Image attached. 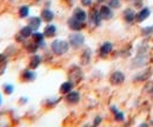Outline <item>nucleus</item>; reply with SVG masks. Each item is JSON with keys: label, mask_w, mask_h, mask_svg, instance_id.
Segmentation results:
<instances>
[{"label": "nucleus", "mask_w": 153, "mask_h": 127, "mask_svg": "<svg viewBox=\"0 0 153 127\" xmlns=\"http://www.w3.org/2000/svg\"><path fill=\"white\" fill-rule=\"evenodd\" d=\"M107 5L111 8H119L120 7V0H107Z\"/></svg>", "instance_id": "nucleus-28"}, {"label": "nucleus", "mask_w": 153, "mask_h": 127, "mask_svg": "<svg viewBox=\"0 0 153 127\" xmlns=\"http://www.w3.org/2000/svg\"><path fill=\"white\" fill-rule=\"evenodd\" d=\"M124 81H125V75H124V73L120 72V71H115L110 76V82L112 85H115V86L117 85H121Z\"/></svg>", "instance_id": "nucleus-7"}, {"label": "nucleus", "mask_w": 153, "mask_h": 127, "mask_svg": "<svg viewBox=\"0 0 153 127\" xmlns=\"http://www.w3.org/2000/svg\"><path fill=\"white\" fill-rule=\"evenodd\" d=\"M70 48V42L62 39H56L51 44V50L56 55H64L68 52Z\"/></svg>", "instance_id": "nucleus-1"}, {"label": "nucleus", "mask_w": 153, "mask_h": 127, "mask_svg": "<svg viewBox=\"0 0 153 127\" xmlns=\"http://www.w3.org/2000/svg\"><path fill=\"white\" fill-rule=\"evenodd\" d=\"M101 120H102V119H101V117H99V115L96 117V118H94V121H93V125H94V126L99 125V124L101 123Z\"/></svg>", "instance_id": "nucleus-32"}, {"label": "nucleus", "mask_w": 153, "mask_h": 127, "mask_svg": "<svg viewBox=\"0 0 153 127\" xmlns=\"http://www.w3.org/2000/svg\"><path fill=\"white\" fill-rule=\"evenodd\" d=\"M150 75H151V71L147 68L145 71H141L139 74H137L133 78V80L134 81H145V80H147L150 78Z\"/></svg>", "instance_id": "nucleus-22"}, {"label": "nucleus", "mask_w": 153, "mask_h": 127, "mask_svg": "<svg viewBox=\"0 0 153 127\" xmlns=\"http://www.w3.org/2000/svg\"><path fill=\"white\" fill-rule=\"evenodd\" d=\"M32 40H34L38 44L39 48L45 47V34H44V32L41 33L38 31H34L33 34H32Z\"/></svg>", "instance_id": "nucleus-11"}, {"label": "nucleus", "mask_w": 153, "mask_h": 127, "mask_svg": "<svg viewBox=\"0 0 153 127\" xmlns=\"http://www.w3.org/2000/svg\"><path fill=\"white\" fill-rule=\"evenodd\" d=\"M133 4H134V6H137V7L139 6V7H140V6L143 5V0H134Z\"/></svg>", "instance_id": "nucleus-33"}, {"label": "nucleus", "mask_w": 153, "mask_h": 127, "mask_svg": "<svg viewBox=\"0 0 153 127\" xmlns=\"http://www.w3.org/2000/svg\"><path fill=\"white\" fill-rule=\"evenodd\" d=\"M80 2H81V5L85 6V7H91L93 0H80Z\"/></svg>", "instance_id": "nucleus-30"}, {"label": "nucleus", "mask_w": 153, "mask_h": 127, "mask_svg": "<svg viewBox=\"0 0 153 127\" xmlns=\"http://www.w3.org/2000/svg\"><path fill=\"white\" fill-rule=\"evenodd\" d=\"M73 17L78 20H80V21H82V22H85L86 20H87V13H86V11H84L81 7H76L74 10H73Z\"/></svg>", "instance_id": "nucleus-13"}, {"label": "nucleus", "mask_w": 153, "mask_h": 127, "mask_svg": "<svg viewBox=\"0 0 153 127\" xmlns=\"http://www.w3.org/2000/svg\"><path fill=\"white\" fill-rule=\"evenodd\" d=\"M99 12L102 20H110L113 17V8H111L108 5H102L99 7Z\"/></svg>", "instance_id": "nucleus-8"}, {"label": "nucleus", "mask_w": 153, "mask_h": 127, "mask_svg": "<svg viewBox=\"0 0 153 127\" xmlns=\"http://www.w3.org/2000/svg\"><path fill=\"white\" fill-rule=\"evenodd\" d=\"M73 87H74V82L72 80H68V81H65V82H62L60 85L59 91H60V93H62V94H67L68 92H71L73 90Z\"/></svg>", "instance_id": "nucleus-15"}, {"label": "nucleus", "mask_w": 153, "mask_h": 127, "mask_svg": "<svg viewBox=\"0 0 153 127\" xmlns=\"http://www.w3.org/2000/svg\"><path fill=\"white\" fill-rule=\"evenodd\" d=\"M8 64V59L6 53H0V75H2L5 73V70L7 67Z\"/></svg>", "instance_id": "nucleus-23"}, {"label": "nucleus", "mask_w": 153, "mask_h": 127, "mask_svg": "<svg viewBox=\"0 0 153 127\" xmlns=\"http://www.w3.org/2000/svg\"><path fill=\"white\" fill-rule=\"evenodd\" d=\"M68 42H70V46H72L73 48H79L85 44V36L80 32L72 33L68 36Z\"/></svg>", "instance_id": "nucleus-2"}, {"label": "nucleus", "mask_w": 153, "mask_h": 127, "mask_svg": "<svg viewBox=\"0 0 153 127\" xmlns=\"http://www.w3.org/2000/svg\"><path fill=\"white\" fill-rule=\"evenodd\" d=\"M141 33H143V36H150V34H152L153 25L152 26H146V27H144V28L141 30Z\"/></svg>", "instance_id": "nucleus-29"}, {"label": "nucleus", "mask_w": 153, "mask_h": 127, "mask_svg": "<svg viewBox=\"0 0 153 127\" xmlns=\"http://www.w3.org/2000/svg\"><path fill=\"white\" fill-rule=\"evenodd\" d=\"M25 48H26V51H27L28 53L34 54L39 50V46L34 40H32V41H25Z\"/></svg>", "instance_id": "nucleus-21"}, {"label": "nucleus", "mask_w": 153, "mask_h": 127, "mask_svg": "<svg viewBox=\"0 0 153 127\" xmlns=\"http://www.w3.org/2000/svg\"><path fill=\"white\" fill-rule=\"evenodd\" d=\"M114 120L115 121H119V123L124 121V120H125V115H124V113L120 112V111H117V112L114 113Z\"/></svg>", "instance_id": "nucleus-27"}, {"label": "nucleus", "mask_w": 153, "mask_h": 127, "mask_svg": "<svg viewBox=\"0 0 153 127\" xmlns=\"http://www.w3.org/2000/svg\"><path fill=\"white\" fill-rule=\"evenodd\" d=\"M1 102H2V99H1V94H0V105H1Z\"/></svg>", "instance_id": "nucleus-37"}, {"label": "nucleus", "mask_w": 153, "mask_h": 127, "mask_svg": "<svg viewBox=\"0 0 153 127\" xmlns=\"http://www.w3.org/2000/svg\"><path fill=\"white\" fill-rule=\"evenodd\" d=\"M2 90H4V93L7 94V95H11L14 93V86L12 84H5L2 86Z\"/></svg>", "instance_id": "nucleus-26"}, {"label": "nucleus", "mask_w": 153, "mask_h": 127, "mask_svg": "<svg viewBox=\"0 0 153 127\" xmlns=\"http://www.w3.org/2000/svg\"><path fill=\"white\" fill-rule=\"evenodd\" d=\"M149 53H137V56L133 59L132 61V66L135 68H139V67H144L149 64Z\"/></svg>", "instance_id": "nucleus-3"}, {"label": "nucleus", "mask_w": 153, "mask_h": 127, "mask_svg": "<svg viewBox=\"0 0 153 127\" xmlns=\"http://www.w3.org/2000/svg\"><path fill=\"white\" fill-rule=\"evenodd\" d=\"M123 16H124V19H125L126 22L131 24V22H133L134 20H135V16H137V14H135V12H134L132 8H126V10L124 11Z\"/></svg>", "instance_id": "nucleus-18"}, {"label": "nucleus", "mask_w": 153, "mask_h": 127, "mask_svg": "<svg viewBox=\"0 0 153 127\" xmlns=\"http://www.w3.org/2000/svg\"><path fill=\"white\" fill-rule=\"evenodd\" d=\"M33 32H34V31L32 30V27L27 25V26H24V27H22V28L20 30V31H19V34L21 36H24L25 39H28V38H31V36H32Z\"/></svg>", "instance_id": "nucleus-24"}, {"label": "nucleus", "mask_w": 153, "mask_h": 127, "mask_svg": "<svg viewBox=\"0 0 153 127\" xmlns=\"http://www.w3.org/2000/svg\"><path fill=\"white\" fill-rule=\"evenodd\" d=\"M67 25H68V27H70L72 31H74V32H80L81 30L85 28V22H82V21L76 19L73 16H72L71 18H68Z\"/></svg>", "instance_id": "nucleus-4"}, {"label": "nucleus", "mask_w": 153, "mask_h": 127, "mask_svg": "<svg viewBox=\"0 0 153 127\" xmlns=\"http://www.w3.org/2000/svg\"><path fill=\"white\" fill-rule=\"evenodd\" d=\"M40 18L42 19V21L50 24V22L54 19V13H53L50 8H44V10L41 11V13H40Z\"/></svg>", "instance_id": "nucleus-14"}, {"label": "nucleus", "mask_w": 153, "mask_h": 127, "mask_svg": "<svg viewBox=\"0 0 153 127\" xmlns=\"http://www.w3.org/2000/svg\"><path fill=\"white\" fill-rule=\"evenodd\" d=\"M91 59H92V51L90 47H86L84 48V51L81 52L80 54V64L82 66H86L91 62Z\"/></svg>", "instance_id": "nucleus-9"}, {"label": "nucleus", "mask_w": 153, "mask_h": 127, "mask_svg": "<svg viewBox=\"0 0 153 127\" xmlns=\"http://www.w3.org/2000/svg\"><path fill=\"white\" fill-rule=\"evenodd\" d=\"M150 94H151V97H152V99H153V87H152V90H150Z\"/></svg>", "instance_id": "nucleus-35"}, {"label": "nucleus", "mask_w": 153, "mask_h": 127, "mask_svg": "<svg viewBox=\"0 0 153 127\" xmlns=\"http://www.w3.org/2000/svg\"><path fill=\"white\" fill-rule=\"evenodd\" d=\"M18 14H19V18L21 19L28 18V16H30V7L27 5L20 6L19 10H18Z\"/></svg>", "instance_id": "nucleus-25"}, {"label": "nucleus", "mask_w": 153, "mask_h": 127, "mask_svg": "<svg viewBox=\"0 0 153 127\" xmlns=\"http://www.w3.org/2000/svg\"><path fill=\"white\" fill-rule=\"evenodd\" d=\"M19 102L20 104H26L27 102V98H20Z\"/></svg>", "instance_id": "nucleus-34"}, {"label": "nucleus", "mask_w": 153, "mask_h": 127, "mask_svg": "<svg viewBox=\"0 0 153 127\" xmlns=\"http://www.w3.org/2000/svg\"><path fill=\"white\" fill-rule=\"evenodd\" d=\"M58 101H59V98H50V99L47 100V104H48L50 106H52V105H56Z\"/></svg>", "instance_id": "nucleus-31"}, {"label": "nucleus", "mask_w": 153, "mask_h": 127, "mask_svg": "<svg viewBox=\"0 0 153 127\" xmlns=\"http://www.w3.org/2000/svg\"><path fill=\"white\" fill-rule=\"evenodd\" d=\"M97 1H98V2H104L105 0H97Z\"/></svg>", "instance_id": "nucleus-36"}, {"label": "nucleus", "mask_w": 153, "mask_h": 127, "mask_svg": "<svg viewBox=\"0 0 153 127\" xmlns=\"http://www.w3.org/2000/svg\"><path fill=\"white\" fill-rule=\"evenodd\" d=\"M88 19H90V22L93 24L94 26H100L101 24V16H100V12H99V8H92L90 14H88Z\"/></svg>", "instance_id": "nucleus-5"}, {"label": "nucleus", "mask_w": 153, "mask_h": 127, "mask_svg": "<svg viewBox=\"0 0 153 127\" xmlns=\"http://www.w3.org/2000/svg\"><path fill=\"white\" fill-rule=\"evenodd\" d=\"M41 61H42V58L38 54H34L31 56V59H30V68L31 70H36V68H38L39 66H40V64H41Z\"/></svg>", "instance_id": "nucleus-16"}, {"label": "nucleus", "mask_w": 153, "mask_h": 127, "mask_svg": "<svg viewBox=\"0 0 153 127\" xmlns=\"http://www.w3.org/2000/svg\"><path fill=\"white\" fill-rule=\"evenodd\" d=\"M112 48H113V46H112V42L111 41L102 42V45L99 48V55H100V58H107L110 55V53L112 52Z\"/></svg>", "instance_id": "nucleus-6"}, {"label": "nucleus", "mask_w": 153, "mask_h": 127, "mask_svg": "<svg viewBox=\"0 0 153 127\" xmlns=\"http://www.w3.org/2000/svg\"><path fill=\"white\" fill-rule=\"evenodd\" d=\"M36 72L34 71H31V70H24L21 72V79L24 81H33L36 79Z\"/></svg>", "instance_id": "nucleus-20"}, {"label": "nucleus", "mask_w": 153, "mask_h": 127, "mask_svg": "<svg viewBox=\"0 0 153 127\" xmlns=\"http://www.w3.org/2000/svg\"><path fill=\"white\" fill-rule=\"evenodd\" d=\"M41 21L42 19L40 17H31L28 19V26H31L33 31H38V28L41 26Z\"/></svg>", "instance_id": "nucleus-19"}, {"label": "nucleus", "mask_w": 153, "mask_h": 127, "mask_svg": "<svg viewBox=\"0 0 153 127\" xmlns=\"http://www.w3.org/2000/svg\"><path fill=\"white\" fill-rule=\"evenodd\" d=\"M150 14H151L150 8L144 7V8H141V10L137 13V16H135V20H137L138 22H143L144 20H146V19L150 17Z\"/></svg>", "instance_id": "nucleus-12"}, {"label": "nucleus", "mask_w": 153, "mask_h": 127, "mask_svg": "<svg viewBox=\"0 0 153 127\" xmlns=\"http://www.w3.org/2000/svg\"><path fill=\"white\" fill-rule=\"evenodd\" d=\"M65 100L68 102V104H72V105H76L80 101V93L76 91L68 92L67 94H65Z\"/></svg>", "instance_id": "nucleus-10"}, {"label": "nucleus", "mask_w": 153, "mask_h": 127, "mask_svg": "<svg viewBox=\"0 0 153 127\" xmlns=\"http://www.w3.org/2000/svg\"><path fill=\"white\" fill-rule=\"evenodd\" d=\"M44 34L46 38H53L57 34V26L53 24H48L44 30Z\"/></svg>", "instance_id": "nucleus-17"}]
</instances>
